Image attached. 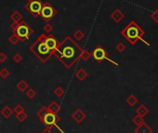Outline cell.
I'll return each mask as SVG.
<instances>
[{"label": "cell", "instance_id": "obj_1", "mask_svg": "<svg viewBox=\"0 0 158 133\" xmlns=\"http://www.w3.org/2000/svg\"><path fill=\"white\" fill-rule=\"evenodd\" d=\"M82 51L83 48L75 42V40L68 36L59 43L54 55L65 66V68L70 69L80 59Z\"/></svg>", "mask_w": 158, "mask_h": 133}, {"label": "cell", "instance_id": "obj_2", "mask_svg": "<svg viewBox=\"0 0 158 133\" xmlns=\"http://www.w3.org/2000/svg\"><path fill=\"white\" fill-rule=\"evenodd\" d=\"M145 31L137 23L135 20H131L124 29L121 31V36L127 40L131 45H135L139 40H141L144 44L150 46V43L143 39Z\"/></svg>", "mask_w": 158, "mask_h": 133}, {"label": "cell", "instance_id": "obj_3", "mask_svg": "<svg viewBox=\"0 0 158 133\" xmlns=\"http://www.w3.org/2000/svg\"><path fill=\"white\" fill-rule=\"evenodd\" d=\"M29 50L42 62L47 61L53 55L46 43V34H40L36 40L29 47Z\"/></svg>", "mask_w": 158, "mask_h": 133}, {"label": "cell", "instance_id": "obj_4", "mask_svg": "<svg viewBox=\"0 0 158 133\" xmlns=\"http://www.w3.org/2000/svg\"><path fill=\"white\" fill-rule=\"evenodd\" d=\"M10 28L12 33L16 34L20 42L27 41L32 34L35 33L33 28L24 20H20L19 23H12L10 24Z\"/></svg>", "mask_w": 158, "mask_h": 133}, {"label": "cell", "instance_id": "obj_5", "mask_svg": "<svg viewBox=\"0 0 158 133\" xmlns=\"http://www.w3.org/2000/svg\"><path fill=\"white\" fill-rule=\"evenodd\" d=\"M57 14L58 10L50 2H43L42 9L40 11V17L43 19V20H45L46 23H50Z\"/></svg>", "mask_w": 158, "mask_h": 133}, {"label": "cell", "instance_id": "obj_6", "mask_svg": "<svg viewBox=\"0 0 158 133\" xmlns=\"http://www.w3.org/2000/svg\"><path fill=\"white\" fill-rule=\"evenodd\" d=\"M43 6L42 0H31L24 6L25 10L28 11L33 18H38L40 16V11Z\"/></svg>", "mask_w": 158, "mask_h": 133}, {"label": "cell", "instance_id": "obj_7", "mask_svg": "<svg viewBox=\"0 0 158 133\" xmlns=\"http://www.w3.org/2000/svg\"><path fill=\"white\" fill-rule=\"evenodd\" d=\"M91 54H92V57L94 58V60L97 61V62H101L102 61L106 60V61H110L111 64H114V65H116V66L118 65L117 62L114 61H113V60H111V59L108 57V52H107L101 46H98V47L96 48L95 50L92 51Z\"/></svg>", "mask_w": 158, "mask_h": 133}, {"label": "cell", "instance_id": "obj_8", "mask_svg": "<svg viewBox=\"0 0 158 133\" xmlns=\"http://www.w3.org/2000/svg\"><path fill=\"white\" fill-rule=\"evenodd\" d=\"M42 122L45 124V125H47V127H56L61 133H65L63 129H61L59 126H58V124H57V122H59L60 120V118L56 115V114H53V113H50V112H49V113H47L42 119Z\"/></svg>", "mask_w": 158, "mask_h": 133}, {"label": "cell", "instance_id": "obj_9", "mask_svg": "<svg viewBox=\"0 0 158 133\" xmlns=\"http://www.w3.org/2000/svg\"><path fill=\"white\" fill-rule=\"evenodd\" d=\"M46 43H47V47L50 48V50H51L52 54L54 55V53L57 50L60 42L57 40V38L55 37L53 34H47V36H46Z\"/></svg>", "mask_w": 158, "mask_h": 133}, {"label": "cell", "instance_id": "obj_10", "mask_svg": "<svg viewBox=\"0 0 158 133\" xmlns=\"http://www.w3.org/2000/svg\"><path fill=\"white\" fill-rule=\"evenodd\" d=\"M86 117H87L86 113L83 110H81L79 108L75 110L74 113L72 114V118L76 123H81L84 119H86Z\"/></svg>", "mask_w": 158, "mask_h": 133}, {"label": "cell", "instance_id": "obj_11", "mask_svg": "<svg viewBox=\"0 0 158 133\" xmlns=\"http://www.w3.org/2000/svg\"><path fill=\"white\" fill-rule=\"evenodd\" d=\"M110 17H111V19L114 20L115 23H119L121 20L125 18V14H124V12H122L119 9H115L111 13Z\"/></svg>", "mask_w": 158, "mask_h": 133}, {"label": "cell", "instance_id": "obj_12", "mask_svg": "<svg viewBox=\"0 0 158 133\" xmlns=\"http://www.w3.org/2000/svg\"><path fill=\"white\" fill-rule=\"evenodd\" d=\"M75 76H76V78L79 81H84L85 79H87V77L88 76V74L85 69L80 68L77 70V72L75 73Z\"/></svg>", "mask_w": 158, "mask_h": 133}, {"label": "cell", "instance_id": "obj_13", "mask_svg": "<svg viewBox=\"0 0 158 133\" xmlns=\"http://www.w3.org/2000/svg\"><path fill=\"white\" fill-rule=\"evenodd\" d=\"M14 113L13 112V110L9 106V105H6V106H4V108L0 111V115H3L6 119H8V118H9L11 115H12V114Z\"/></svg>", "mask_w": 158, "mask_h": 133}, {"label": "cell", "instance_id": "obj_14", "mask_svg": "<svg viewBox=\"0 0 158 133\" xmlns=\"http://www.w3.org/2000/svg\"><path fill=\"white\" fill-rule=\"evenodd\" d=\"M9 18L12 20V23H19V22H20V20H23V15L19 10L13 11Z\"/></svg>", "mask_w": 158, "mask_h": 133}, {"label": "cell", "instance_id": "obj_15", "mask_svg": "<svg viewBox=\"0 0 158 133\" xmlns=\"http://www.w3.org/2000/svg\"><path fill=\"white\" fill-rule=\"evenodd\" d=\"M47 108H49V111L50 112V113H53V114H58L60 110V105L57 102H52L49 106H47Z\"/></svg>", "mask_w": 158, "mask_h": 133}, {"label": "cell", "instance_id": "obj_16", "mask_svg": "<svg viewBox=\"0 0 158 133\" xmlns=\"http://www.w3.org/2000/svg\"><path fill=\"white\" fill-rule=\"evenodd\" d=\"M16 87H17V88L20 90V92H25L26 90L29 88L28 83H27L25 80H20V81H19V82L16 84Z\"/></svg>", "mask_w": 158, "mask_h": 133}, {"label": "cell", "instance_id": "obj_17", "mask_svg": "<svg viewBox=\"0 0 158 133\" xmlns=\"http://www.w3.org/2000/svg\"><path fill=\"white\" fill-rule=\"evenodd\" d=\"M73 37L76 41H81V40H83L84 37H85V33L82 30L78 29L73 34Z\"/></svg>", "mask_w": 158, "mask_h": 133}, {"label": "cell", "instance_id": "obj_18", "mask_svg": "<svg viewBox=\"0 0 158 133\" xmlns=\"http://www.w3.org/2000/svg\"><path fill=\"white\" fill-rule=\"evenodd\" d=\"M91 57H92L91 52H89L87 50H83V51H82V53H81V56H80V58L84 61H87Z\"/></svg>", "mask_w": 158, "mask_h": 133}, {"label": "cell", "instance_id": "obj_19", "mask_svg": "<svg viewBox=\"0 0 158 133\" xmlns=\"http://www.w3.org/2000/svg\"><path fill=\"white\" fill-rule=\"evenodd\" d=\"M49 108L47 107H46V106H43L42 108H41L39 111H37V113H36V115L40 118V119H42V118L49 113Z\"/></svg>", "mask_w": 158, "mask_h": 133}, {"label": "cell", "instance_id": "obj_20", "mask_svg": "<svg viewBox=\"0 0 158 133\" xmlns=\"http://www.w3.org/2000/svg\"><path fill=\"white\" fill-rule=\"evenodd\" d=\"M54 94L56 95L57 97H59V98H60V97H63V95H64V93H65V90L63 89V87H60V86H58L56 88L54 89Z\"/></svg>", "mask_w": 158, "mask_h": 133}, {"label": "cell", "instance_id": "obj_21", "mask_svg": "<svg viewBox=\"0 0 158 133\" xmlns=\"http://www.w3.org/2000/svg\"><path fill=\"white\" fill-rule=\"evenodd\" d=\"M9 43H10L11 45H13V46H16V45L19 43L20 40H19L18 37L16 36V34L12 33V34L9 37Z\"/></svg>", "mask_w": 158, "mask_h": 133}, {"label": "cell", "instance_id": "obj_22", "mask_svg": "<svg viewBox=\"0 0 158 133\" xmlns=\"http://www.w3.org/2000/svg\"><path fill=\"white\" fill-rule=\"evenodd\" d=\"M10 75V72L7 68H2L0 70V77L2 79H7Z\"/></svg>", "mask_w": 158, "mask_h": 133}, {"label": "cell", "instance_id": "obj_23", "mask_svg": "<svg viewBox=\"0 0 158 133\" xmlns=\"http://www.w3.org/2000/svg\"><path fill=\"white\" fill-rule=\"evenodd\" d=\"M16 118L20 122H24L27 118H28V115H27L25 112H22V113L16 114Z\"/></svg>", "mask_w": 158, "mask_h": 133}, {"label": "cell", "instance_id": "obj_24", "mask_svg": "<svg viewBox=\"0 0 158 133\" xmlns=\"http://www.w3.org/2000/svg\"><path fill=\"white\" fill-rule=\"evenodd\" d=\"M25 95L26 97L28 98V99H33L36 96V90L35 89H33V88H28L26 90V92H25Z\"/></svg>", "mask_w": 158, "mask_h": 133}, {"label": "cell", "instance_id": "obj_25", "mask_svg": "<svg viewBox=\"0 0 158 133\" xmlns=\"http://www.w3.org/2000/svg\"><path fill=\"white\" fill-rule=\"evenodd\" d=\"M43 30H44V32H45L46 34H50L53 31V26H52V24H50V23H47V24H45V25L43 26Z\"/></svg>", "mask_w": 158, "mask_h": 133}, {"label": "cell", "instance_id": "obj_26", "mask_svg": "<svg viewBox=\"0 0 158 133\" xmlns=\"http://www.w3.org/2000/svg\"><path fill=\"white\" fill-rule=\"evenodd\" d=\"M12 60L14 61V62H16V64H20V62H22V61L23 60V56L20 55V53H16V54L13 55Z\"/></svg>", "mask_w": 158, "mask_h": 133}, {"label": "cell", "instance_id": "obj_27", "mask_svg": "<svg viewBox=\"0 0 158 133\" xmlns=\"http://www.w3.org/2000/svg\"><path fill=\"white\" fill-rule=\"evenodd\" d=\"M13 112H14L15 115H16V114H19V113H22V112H25V109L22 104H17V105L14 107V109H13Z\"/></svg>", "mask_w": 158, "mask_h": 133}, {"label": "cell", "instance_id": "obj_28", "mask_svg": "<svg viewBox=\"0 0 158 133\" xmlns=\"http://www.w3.org/2000/svg\"><path fill=\"white\" fill-rule=\"evenodd\" d=\"M115 50L121 53V52H123L124 50H126V45L124 43H122V42H119V43L115 46Z\"/></svg>", "mask_w": 158, "mask_h": 133}, {"label": "cell", "instance_id": "obj_29", "mask_svg": "<svg viewBox=\"0 0 158 133\" xmlns=\"http://www.w3.org/2000/svg\"><path fill=\"white\" fill-rule=\"evenodd\" d=\"M151 19H152L155 23H158V9H156L152 14H151Z\"/></svg>", "mask_w": 158, "mask_h": 133}, {"label": "cell", "instance_id": "obj_30", "mask_svg": "<svg viewBox=\"0 0 158 133\" xmlns=\"http://www.w3.org/2000/svg\"><path fill=\"white\" fill-rule=\"evenodd\" d=\"M127 102L129 103V105L133 106V105H135V103L137 102V99H136V98H135L133 95H131V96H129V98L127 100Z\"/></svg>", "mask_w": 158, "mask_h": 133}, {"label": "cell", "instance_id": "obj_31", "mask_svg": "<svg viewBox=\"0 0 158 133\" xmlns=\"http://www.w3.org/2000/svg\"><path fill=\"white\" fill-rule=\"evenodd\" d=\"M8 60V56L4 51L0 52V64H4V62Z\"/></svg>", "mask_w": 158, "mask_h": 133}, {"label": "cell", "instance_id": "obj_32", "mask_svg": "<svg viewBox=\"0 0 158 133\" xmlns=\"http://www.w3.org/2000/svg\"><path fill=\"white\" fill-rule=\"evenodd\" d=\"M41 133H52L51 127H47L45 129H43L42 131H41Z\"/></svg>", "mask_w": 158, "mask_h": 133}, {"label": "cell", "instance_id": "obj_33", "mask_svg": "<svg viewBox=\"0 0 158 133\" xmlns=\"http://www.w3.org/2000/svg\"><path fill=\"white\" fill-rule=\"evenodd\" d=\"M26 1H27V2H29V1H31V0H26Z\"/></svg>", "mask_w": 158, "mask_h": 133}]
</instances>
